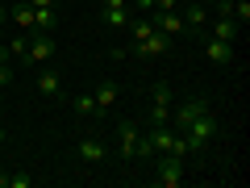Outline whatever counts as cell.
<instances>
[{
    "label": "cell",
    "instance_id": "cell-1",
    "mask_svg": "<svg viewBox=\"0 0 250 188\" xmlns=\"http://www.w3.org/2000/svg\"><path fill=\"white\" fill-rule=\"evenodd\" d=\"M179 134H184L188 151H205V146L217 138V117H213V113H205V117H196V121H188Z\"/></svg>",
    "mask_w": 250,
    "mask_h": 188
},
{
    "label": "cell",
    "instance_id": "cell-31",
    "mask_svg": "<svg viewBox=\"0 0 250 188\" xmlns=\"http://www.w3.org/2000/svg\"><path fill=\"white\" fill-rule=\"evenodd\" d=\"M179 4H188V0H179Z\"/></svg>",
    "mask_w": 250,
    "mask_h": 188
},
{
    "label": "cell",
    "instance_id": "cell-2",
    "mask_svg": "<svg viewBox=\"0 0 250 188\" xmlns=\"http://www.w3.org/2000/svg\"><path fill=\"white\" fill-rule=\"evenodd\" d=\"M154 184L159 188H179L184 184V159L179 155H159L154 159Z\"/></svg>",
    "mask_w": 250,
    "mask_h": 188
},
{
    "label": "cell",
    "instance_id": "cell-13",
    "mask_svg": "<svg viewBox=\"0 0 250 188\" xmlns=\"http://www.w3.org/2000/svg\"><path fill=\"white\" fill-rule=\"evenodd\" d=\"M75 151H80V159L88 163V167H96V163L104 159V142H100V138H80V146H75Z\"/></svg>",
    "mask_w": 250,
    "mask_h": 188
},
{
    "label": "cell",
    "instance_id": "cell-14",
    "mask_svg": "<svg viewBox=\"0 0 250 188\" xmlns=\"http://www.w3.org/2000/svg\"><path fill=\"white\" fill-rule=\"evenodd\" d=\"M213 38H221V42H238L242 38V25L233 17H213Z\"/></svg>",
    "mask_w": 250,
    "mask_h": 188
},
{
    "label": "cell",
    "instance_id": "cell-18",
    "mask_svg": "<svg viewBox=\"0 0 250 188\" xmlns=\"http://www.w3.org/2000/svg\"><path fill=\"white\" fill-rule=\"evenodd\" d=\"M75 113H80V117H96V96H92V92L75 96Z\"/></svg>",
    "mask_w": 250,
    "mask_h": 188
},
{
    "label": "cell",
    "instance_id": "cell-9",
    "mask_svg": "<svg viewBox=\"0 0 250 188\" xmlns=\"http://www.w3.org/2000/svg\"><path fill=\"white\" fill-rule=\"evenodd\" d=\"M38 92H42L46 100H54V96H62V75L54 71L50 63H42V75H38Z\"/></svg>",
    "mask_w": 250,
    "mask_h": 188
},
{
    "label": "cell",
    "instance_id": "cell-11",
    "mask_svg": "<svg viewBox=\"0 0 250 188\" xmlns=\"http://www.w3.org/2000/svg\"><path fill=\"white\" fill-rule=\"evenodd\" d=\"M9 17H13V25L17 29H25V34H34V4L29 0H17V4H9Z\"/></svg>",
    "mask_w": 250,
    "mask_h": 188
},
{
    "label": "cell",
    "instance_id": "cell-6",
    "mask_svg": "<svg viewBox=\"0 0 250 188\" xmlns=\"http://www.w3.org/2000/svg\"><path fill=\"white\" fill-rule=\"evenodd\" d=\"M138 142H142L138 121H121L117 125V151H121V159H138Z\"/></svg>",
    "mask_w": 250,
    "mask_h": 188
},
{
    "label": "cell",
    "instance_id": "cell-5",
    "mask_svg": "<svg viewBox=\"0 0 250 188\" xmlns=\"http://www.w3.org/2000/svg\"><path fill=\"white\" fill-rule=\"evenodd\" d=\"M205 113H213V109H208V100L192 96V100H184L179 109H171V121H167V125H175V130H184L188 121H196V117H205Z\"/></svg>",
    "mask_w": 250,
    "mask_h": 188
},
{
    "label": "cell",
    "instance_id": "cell-12",
    "mask_svg": "<svg viewBox=\"0 0 250 188\" xmlns=\"http://www.w3.org/2000/svg\"><path fill=\"white\" fill-rule=\"evenodd\" d=\"M208 21V4H200V0H188L184 4V29H200Z\"/></svg>",
    "mask_w": 250,
    "mask_h": 188
},
{
    "label": "cell",
    "instance_id": "cell-27",
    "mask_svg": "<svg viewBox=\"0 0 250 188\" xmlns=\"http://www.w3.org/2000/svg\"><path fill=\"white\" fill-rule=\"evenodd\" d=\"M0 188H9V171H0Z\"/></svg>",
    "mask_w": 250,
    "mask_h": 188
},
{
    "label": "cell",
    "instance_id": "cell-15",
    "mask_svg": "<svg viewBox=\"0 0 250 188\" xmlns=\"http://www.w3.org/2000/svg\"><path fill=\"white\" fill-rule=\"evenodd\" d=\"M92 96H96V117H104L108 109L117 105V88H113V84H96V88H92Z\"/></svg>",
    "mask_w": 250,
    "mask_h": 188
},
{
    "label": "cell",
    "instance_id": "cell-23",
    "mask_svg": "<svg viewBox=\"0 0 250 188\" xmlns=\"http://www.w3.org/2000/svg\"><path fill=\"white\" fill-rule=\"evenodd\" d=\"M134 4H138L142 13H154V0H134Z\"/></svg>",
    "mask_w": 250,
    "mask_h": 188
},
{
    "label": "cell",
    "instance_id": "cell-4",
    "mask_svg": "<svg viewBox=\"0 0 250 188\" xmlns=\"http://www.w3.org/2000/svg\"><path fill=\"white\" fill-rule=\"evenodd\" d=\"M171 42H175V38H167V34H159V29H150V34L134 38V54H138V59H159V54L171 50Z\"/></svg>",
    "mask_w": 250,
    "mask_h": 188
},
{
    "label": "cell",
    "instance_id": "cell-26",
    "mask_svg": "<svg viewBox=\"0 0 250 188\" xmlns=\"http://www.w3.org/2000/svg\"><path fill=\"white\" fill-rule=\"evenodd\" d=\"M0 25H9V4H0Z\"/></svg>",
    "mask_w": 250,
    "mask_h": 188
},
{
    "label": "cell",
    "instance_id": "cell-30",
    "mask_svg": "<svg viewBox=\"0 0 250 188\" xmlns=\"http://www.w3.org/2000/svg\"><path fill=\"white\" fill-rule=\"evenodd\" d=\"M200 4H213V0H200Z\"/></svg>",
    "mask_w": 250,
    "mask_h": 188
},
{
    "label": "cell",
    "instance_id": "cell-8",
    "mask_svg": "<svg viewBox=\"0 0 250 188\" xmlns=\"http://www.w3.org/2000/svg\"><path fill=\"white\" fill-rule=\"evenodd\" d=\"M150 25L159 29V34H167V38L184 34V17H179L175 9H154V13H150Z\"/></svg>",
    "mask_w": 250,
    "mask_h": 188
},
{
    "label": "cell",
    "instance_id": "cell-7",
    "mask_svg": "<svg viewBox=\"0 0 250 188\" xmlns=\"http://www.w3.org/2000/svg\"><path fill=\"white\" fill-rule=\"evenodd\" d=\"M25 59L29 63H50L54 59V34H29V50H25Z\"/></svg>",
    "mask_w": 250,
    "mask_h": 188
},
{
    "label": "cell",
    "instance_id": "cell-28",
    "mask_svg": "<svg viewBox=\"0 0 250 188\" xmlns=\"http://www.w3.org/2000/svg\"><path fill=\"white\" fill-rule=\"evenodd\" d=\"M4 138H9V130H4V125H0V142H4Z\"/></svg>",
    "mask_w": 250,
    "mask_h": 188
},
{
    "label": "cell",
    "instance_id": "cell-17",
    "mask_svg": "<svg viewBox=\"0 0 250 188\" xmlns=\"http://www.w3.org/2000/svg\"><path fill=\"white\" fill-rule=\"evenodd\" d=\"M25 50H29V34H25V29H17V34L9 38V54H17V59H25Z\"/></svg>",
    "mask_w": 250,
    "mask_h": 188
},
{
    "label": "cell",
    "instance_id": "cell-10",
    "mask_svg": "<svg viewBox=\"0 0 250 188\" xmlns=\"http://www.w3.org/2000/svg\"><path fill=\"white\" fill-rule=\"evenodd\" d=\"M205 54H208V63H213V67H229V63H233V42L208 38V42H205Z\"/></svg>",
    "mask_w": 250,
    "mask_h": 188
},
{
    "label": "cell",
    "instance_id": "cell-25",
    "mask_svg": "<svg viewBox=\"0 0 250 188\" xmlns=\"http://www.w3.org/2000/svg\"><path fill=\"white\" fill-rule=\"evenodd\" d=\"M34 9H54V0H29Z\"/></svg>",
    "mask_w": 250,
    "mask_h": 188
},
{
    "label": "cell",
    "instance_id": "cell-24",
    "mask_svg": "<svg viewBox=\"0 0 250 188\" xmlns=\"http://www.w3.org/2000/svg\"><path fill=\"white\" fill-rule=\"evenodd\" d=\"M179 0H154V9H175Z\"/></svg>",
    "mask_w": 250,
    "mask_h": 188
},
{
    "label": "cell",
    "instance_id": "cell-21",
    "mask_svg": "<svg viewBox=\"0 0 250 188\" xmlns=\"http://www.w3.org/2000/svg\"><path fill=\"white\" fill-rule=\"evenodd\" d=\"M13 84V67H9V59H0V88H9Z\"/></svg>",
    "mask_w": 250,
    "mask_h": 188
},
{
    "label": "cell",
    "instance_id": "cell-16",
    "mask_svg": "<svg viewBox=\"0 0 250 188\" xmlns=\"http://www.w3.org/2000/svg\"><path fill=\"white\" fill-rule=\"evenodd\" d=\"M104 25L108 29H125L129 25V9H104Z\"/></svg>",
    "mask_w": 250,
    "mask_h": 188
},
{
    "label": "cell",
    "instance_id": "cell-3",
    "mask_svg": "<svg viewBox=\"0 0 250 188\" xmlns=\"http://www.w3.org/2000/svg\"><path fill=\"white\" fill-rule=\"evenodd\" d=\"M171 109H175V92H171V84H154V92H150V125H167L171 121Z\"/></svg>",
    "mask_w": 250,
    "mask_h": 188
},
{
    "label": "cell",
    "instance_id": "cell-22",
    "mask_svg": "<svg viewBox=\"0 0 250 188\" xmlns=\"http://www.w3.org/2000/svg\"><path fill=\"white\" fill-rule=\"evenodd\" d=\"M104 9H129V0H104Z\"/></svg>",
    "mask_w": 250,
    "mask_h": 188
},
{
    "label": "cell",
    "instance_id": "cell-19",
    "mask_svg": "<svg viewBox=\"0 0 250 188\" xmlns=\"http://www.w3.org/2000/svg\"><path fill=\"white\" fill-rule=\"evenodd\" d=\"M233 21L238 25H250V0H233Z\"/></svg>",
    "mask_w": 250,
    "mask_h": 188
},
{
    "label": "cell",
    "instance_id": "cell-20",
    "mask_svg": "<svg viewBox=\"0 0 250 188\" xmlns=\"http://www.w3.org/2000/svg\"><path fill=\"white\" fill-rule=\"evenodd\" d=\"M29 184H34L29 171H13V176H9V188H29Z\"/></svg>",
    "mask_w": 250,
    "mask_h": 188
},
{
    "label": "cell",
    "instance_id": "cell-29",
    "mask_svg": "<svg viewBox=\"0 0 250 188\" xmlns=\"http://www.w3.org/2000/svg\"><path fill=\"white\" fill-rule=\"evenodd\" d=\"M4 34H9V25H0V38H4Z\"/></svg>",
    "mask_w": 250,
    "mask_h": 188
}]
</instances>
